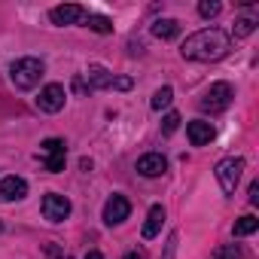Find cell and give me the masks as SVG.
<instances>
[{"label": "cell", "instance_id": "1", "mask_svg": "<svg viewBox=\"0 0 259 259\" xmlns=\"http://www.w3.org/2000/svg\"><path fill=\"white\" fill-rule=\"evenodd\" d=\"M229 34L220 31V28H204V31H195L183 40L180 46V55L186 61H220L226 52H229Z\"/></svg>", "mask_w": 259, "mask_h": 259}, {"label": "cell", "instance_id": "2", "mask_svg": "<svg viewBox=\"0 0 259 259\" xmlns=\"http://www.w3.org/2000/svg\"><path fill=\"white\" fill-rule=\"evenodd\" d=\"M43 73H46V64H43L40 58H19V61H13V67H10V79H13V85L22 89V92L37 89L40 79H43Z\"/></svg>", "mask_w": 259, "mask_h": 259}, {"label": "cell", "instance_id": "3", "mask_svg": "<svg viewBox=\"0 0 259 259\" xmlns=\"http://www.w3.org/2000/svg\"><path fill=\"white\" fill-rule=\"evenodd\" d=\"M213 174H217L220 189H223L226 195H235V189H238V183H241V174H244V159H241V156H226L223 162H217Z\"/></svg>", "mask_w": 259, "mask_h": 259}, {"label": "cell", "instance_id": "4", "mask_svg": "<svg viewBox=\"0 0 259 259\" xmlns=\"http://www.w3.org/2000/svg\"><path fill=\"white\" fill-rule=\"evenodd\" d=\"M85 79H89V89H119V92H128L135 82L128 79V76H113L107 67H101V64H92L89 70H85Z\"/></svg>", "mask_w": 259, "mask_h": 259}, {"label": "cell", "instance_id": "5", "mask_svg": "<svg viewBox=\"0 0 259 259\" xmlns=\"http://www.w3.org/2000/svg\"><path fill=\"white\" fill-rule=\"evenodd\" d=\"M229 104H232V85L229 82H213L204 95H201V101H198V107L204 110V113H223V110H229Z\"/></svg>", "mask_w": 259, "mask_h": 259}, {"label": "cell", "instance_id": "6", "mask_svg": "<svg viewBox=\"0 0 259 259\" xmlns=\"http://www.w3.org/2000/svg\"><path fill=\"white\" fill-rule=\"evenodd\" d=\"M40 210H43V217L49 220V223H64L67 217H70V201L64 198V195H58V192H49V195H43V204H40Z\"/></svg>", "mask_w": 259, "mask_h": 259}, {"label": "cell", "instance_id": "7", "mask_svg": "<svg viewBox=\"0 0 259 259\" xmlns=\"http://www.w3.org/2000/svg\"><path fill=\"white\" fill-rule=\"evenodd\" d=\"M64 101H67V92H64V85H58V82H49V85L40 89V95H37V107H40L43 113H58V110H64Z\"/></svg>", "mask_w": 259, "mask_h": 259}, {"label": "cell", "instance_id": "8", "mask_svg": "<svg viewBox=\"0 0 259 259\" xmlns=\"http://www.w3.org/2000/svg\"><path fill=\"white\" fill-rule=\"evenodd\" d=\"M85 16H89V13H85V7H79V4H61V7H52V10H49V22L58 25V28L76 25V22H82Z\"/></svg>", "mask_w": 259, "mask_h": 259}, {"label": "cell", "instance_id": "9", "mask_svg": "<svg viewBox=\"0 0 259 259\" xmlns=\"http://www.w3.org/2000/svg\"><path fill=\"white\" fill-rule=\"evenodd\" d=\"M128 213H132V201H128L125 195H110V198H107V204H104V223H107V226L125 223Z\"/></svg>", "mask_w": 259, "mask_h": 259}, {"label": "cell", "instance_id": "10", "mask_svg": "<svg viewBox=\"0 0 259 259\" xmlns=\"http://www.w3.org/2000/svg\"><path fill=\"white\" fill-rule=\"evenodd\" d=\"M22 198H28V180L25 177H16V174L0 177V201H22Z\"/></svg>", "mask_w": 259, "mask_h": 259}, {"label": "cell", "instance_id": "11", "mask_svg": "<svg viewBox=\"0 0 259 259\" xmlns=\"http://www.w3.org/2000/svg\"><path fill=\"white\" fill-rule=\"evenodd\" d=\"M213 135H217V128L210 122H204V119H195V122L186 125V138H189L192 147H207L213 141Z\"/></svg>", "mask_w": 259, "mask_h": 259}, {"label": "cell", "instance_id": "12", "mask_svg": "<svg viewBox=\"0 0 259 259\" xmlns=\"http://www.w3.org/2000/svg\"><path fill=\"white\" fill-rule=\"evenodd\" d=\"M168 171V159L162 153H147L138 159V174L141 177H162Z\"/></svg>", "mask_w": 259, "mask_h": 259}, {"label": "cell", "instance_id": "13", "mask_svg": "<svg viewBox=\"0 0 259 259\" xmlns=\"http://www.w3.org/2000/svg\"><path fill=\"white\" fill-rule=\"evenodd\" d=\"M162 226H165V207H162V204H153L150 213H147V223H144L141 235L150 241V238H156V235L162 232Z\"/></svg>", "mask_w": 259, "mask_h": 259}, {"label": "cell", "instance_id": "14", "mask_svg": "<svg viewBox=\"0 0 259 259\" xmlns=\"http://www.w3.org/2000/svg\"><path fill=\"white\" fill-rule=\"evenodd\" d=\"M150 31H153V37H159V40H174V37L180 34V22H177V19H156Z\"/></svg>", "mask_w": 259, "mask_h": 259}, {"label": "cell", "instance_id": "15", "mask_svg": "<svg viewBox=\"0 0 259 259\" xmlns=\"http://www.w3.org/2000/svg\"><path fill=\"white\" fill-rule=\"evenodd\" d=\"M256 229H259V220H256L253 213H247V217H241V220L232 226V235H235V238H247V235H253Z\"/></svg>", "mask_w": 259, "mask_h": 259}, {"label": "cell", "instance_id": "16", "mask_svg": "<svg viewBox=\"0 0 259 259\" xmlns=\"http://www.w3.org/2000/svg\"><path fill=\"white\" fill-rule=\"evenodd\" d=\"M85 25H89L95 34H113V22H110L107 16H95V13H89V16H85Z\"/></svg>", "mask_w": 259, "mask_h": 259}, {"label": "cell", "instance_id": "17", "mask_svg": "<svg viewBox=\"0 0 259 259\" xmlns=\"http://www.w3.org/2000/svg\"><path fill=\"white\" fill-rule=\"evenodd\" d=\"M171 101H174V89H171V85H162V89L153 95L150 107H153V110H165V107H171Z\"/></svg>", "mask_w": 259, "mask_h": 259}, {"label": "cell", "instance_id": "18", "mask_svg": "<svg viewBox=\"0 0 259 259\" xmlns=\"http://www.w3.org/2000/svg\"><path fill=\"white\" fill-rule=\"evenodd\" d=\"M64 162H67V153H49V156L43 159V168H46L49 174H58V171H64Z\"/></svg>", "mask_w": 259, "mask_h": 259}, {"label": "cell", "instance_id": "19", "mask_svg": "<svg viewBox=\"0 0 259 259\" xmlns=\"http://www.w3.org/2000/svg\"><path fill=\"white\" fill-rule=\"evenodd\" d=\"M210 259H241V244H223L210 253Z\"/></svg>", "mask_w": 259, "mask_h": 259}, {"label": "cell", "instance_id": "20", "mask_svg": "<svg viewBox=\"0 0 259 259\" xmlns=\"http://www.w3.org/2000/svg\"><path fill=\"white\" fill-rule=\"evenodd\" d=\"M220 13H223V4H217V0H201V4H198V16L201 19H213Z\"/></svg>", "mask_w": 259, "mask_h": 259}, {"label": "cell", "instance_id": "21", "mask_svg": "<svg viewBox=\"0 0 259 259\" xmlns=\"http://www.w3.org/2000/svg\"><path fill=\"white\" fill-rule=\"evenodd\" d=\"M49 153H67V144L61 138H46L43 141V156H49Z\"/></svg>", "mask_w": 259, "mask_h": 259}, {"label": "cell", "instance_id": "22", "mask_svg": "<svg viewBox=\"0 0 259 259\" xmlns=\"http://www.w3.org/2000/svg\"><path fill=\"white\" fill-rule=\"evenodd\" d=\"M256 31V22L253 19H238L235 22V37H250Z\"/></svg>", "mask_w": 259, "mask_h": 259}, {"label": "cell", "instance_id": "23", "mask_svg": "<svg viewBox=\"0 0 259 259\" xmlns=\"http://www.w3.org/2000/svg\"><path fill=\"white\" fill-rule=\"evenodd\" d=\"M177 128H180V113H168V116L162 119V132H165V135H174Z\"/></svg>", "mask_w": 259, "mask_h": 259}, {"label": "cell", "instance_id": "24", "mask_svg": "<svg viewBox=\"0 0 259 259\" xmlns=\"http://www.w3.org/2000/svg\"><path fill=\"white\" fill-rule=\"evenodd\" d=\"M250 204H259V183H250Z\"/></svg>", "mask_w": 259, "mask_h": 259}, {"label": "cell", "instance_id": "25", "mask_svg": "<svg viewBox=\"0 0 259 259\" xmlns=\"http://www.w3.org/2000/svg\"><path fill=\"white\" fill-rule=\"evenodd\" d=\"M73 89H76V92H85V79H82V76H76V79H73Z\"/></svg>", "mask_w": 259, "mask_h": 259}, {"label": "cell", "instance_id": "26", "mask_svg": "<svg viewBox=\"0 0 259 259\" xmlns=\"http://www.w3.org/2000/svg\"><path fill=\"white\" fill-rule=\"evenodd\" d=\"M122 259H147V256H144V253H138V250H132V253H125Z\"/></svg>", "mask_w": 259, "mask_h": 259}, {"label": "cell", "instance_id": "27", "mask_svg": "<svg viewBox=\"0 0 259 259\" xmlns=\"http://www.w3.org/2000/svg\"><path fill=\"white\" fill-rule=\"evenodd\" d=\"M85 259H104V253H98V250H92V253H89Z\"/></svg>", "mask_w": 259, "mask_h": 259}, {"label": "cell", "instance_id": "28", "mask_svg": "<svg viewBox=\"0 0 259 259\" xmlns=\"http://www.w3.org/2000/svg\"><path fill=\"white\" fill-rule=\"evenodd\" d=\"M0 232H4V223H0Z\"/></svg>", "mask_w": 259, "mask_h": 259}]
</instances>
